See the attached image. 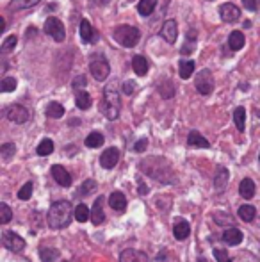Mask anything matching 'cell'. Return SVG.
I'll list each match as a JSON object with an SVG mask.
<instances>
[{
  "label": "cell",
  "mask_w": 260,
  "mask_h": 262,
  "mask_svg": "<svg viewBox=\"0 0 260 262\" xmlns=\"http://www.w3.org/2000/svg\"><path fill=\"white\" fill-rule=\"evenodd\" d=\"M73 212H75V214H73V216H75V220L80 221V223H86V221L91 217V212H89V209H87L86 204H79Z\"/></svg>",
  "instance_id": "35"
},
{
  "label": "cell",
  "mask_w": 260,
  "mask_h": 262,
  "mask_svg": "<svg viewBox=\"0 0 260 262\" xmlns=\"http://www.w3.org/2000/svg\"><path fill=\"white\" fill-rule=\"evenodd\" d=\"M239 193L243 198H246V200H251V198L255 196V182L251 179H243V182H241L239 186Z\"/></svg>",
  "instance_id": "24"
},
{
  "label": "cell",
  "mask_w": 260,
  "mask_h": 262,
  "mask_svg": "<svg viewBox=\"0 0 260 262\" xmlns=\"http://www.w3.org/2000/svg\"><path fill=\"white\" fill-rule=\"evenodd\" d=\"M155 6H157V0H141L137 6V11L141 16H150L155 11Z\"/></svg>",
  "instance_id": "32"
},
{
  "label": "cell",
  "mask_w": 260,
  "mask_h": 262,
  "mask_svg": "<svg viewBox=\"0 0 260 262\" xmlns=\"http://www.w3.org/2000/svg\"><path fill=\"white\" fill-rule=\"evenodd\" d=\"M137 186H139L137 193L141 194V196H145V194H148V186H146L145 182H141V180H139V182H137Z\"/></svg>",
  "instance_id": "50"
},
{
  "label": "cell",
  "mask_w": 260,
  "mask_h": 262,
  "mask_svg": "<svg viewBox=\"0 0 260 262\" xmlns=\"http://www.w3.org/2000/svg\"><path fill=\"white\" fill-rule=\"evenodd\" d=\"M214 221L218 225H221V227L235 228V227H233V225H235V221H233V217L230 216L228 212H214Z\"/></svg>",
  "instance_id": "34"
},
{
  "label": "cell",
  "mask_w": 260,
  "mask_h": 262,
  "mask_svg": "<svg viewBox=\"0 0 260 262\" xmlns=\"http://www.w3.org/2000/svg\"><path fill=\"white\" fill-rule=\"evenodd\" d=\"M228 169L225 168V166H218V169H216V175H214V187L218 189V193H223V191L226 189V186H228Z\"/></svg>",
  "instance_id": "14"
},
{
  "label": "cell",
  "mask_w": 260,
  "mask_h": 262,
  "mask_svg": "<svg viewBox=\"0 0 260 262\" xmlns=\"http://www.w3.org/2000/svg\"><path fill=\"white\" fill-rule=\"evenodd\" d=\"M195 45H196V31H191L189 32V38H187V43L182 47V54H191L195 50Z\"/></svg>",
  "instance_id": "42"
},
{
  "label": "cell",
  "mask_w": 260,
  "mask_h": 262,
  "mask_svg": "<svg viewBox=\"0 0 260 262\" xmlns=\"http://www.w3.org/2000/svg\"><path fill=\"white\" fill-rule=\"evenodd\" d=\"M223 241L230 246H237L239 243H243V232L237 230V228H226L223 232Z\"/></svg>",
  "instance_id": "18"
},
{
  "label": "cell",
  "mask_w": 260,
  "mask_h": 262,
  "mask_svg": "<svg viewBox=\"0 0 260 262\" xmlns=\"http://www.w3.org/2000/svg\"><path fill=\"white\" fill-rule=\"evenodd\" d=\"M193 72H195V62L193 61L182 59V61L178 62V75H180V79H189V77L193 75Z\"/></svg>",
  "instance_id": "25"
},
{
  "label": "cell",
  "mask_w": 260,
  "mask_h": 262,
  "mask_svg": "<svg viewBox=\"0 0 260 262\" xmlns=\"http://www.w3.org/2000/svg\"><path fill=\"white\" fill-rule=\"evenodd\" d=\"M243 6L248 11H257V0H243Z\"/></svg>",
  "instance_id": "49"
},
{
  "label": "cell",
  "mask_w": 260,
  "mask_h": 262,
  "mask_svg": "<svg viewBox=\"0 0 260 262\" xmlns=\"http://www.w3.org/2000/svg\"><path fill=\"white\" fill-rule=\"evenodd\" d=\"M14 154H16V146H14L13 143H6V145L0 146V157H2L4 161H11V159L14 157Z\"/></svg>",
  "instance_id": "38"
},
{
  "label": "cell",
  "mask_w": 260,
  "mask_h": 262,
  "mask_svg": "<svg viewBox=\"0 0 260 262\" xmlns=\"http://www.w3.org/2000/svg\"><path fill=\"white\" fill-rule=\"evenodd\" d=\"M198 262H207V259H203V257H201V259H198Z\"/></svg>",
  "instance_id": "52"
},
{
  "label": "cell",
  "mask_w": 260,
  "mask_h": 262,
  "mask_svg": "<svg viewBox=\"0 0 260 262\" xmlns=\"http://www.w3.org/2000/svg\"><path fill=\"white\" fill-rule=\"evenodd\" d=\"M135 91V86L132 80H127V82H123V93L125 95H132Z\"/></svg>",
  "instance_id": "48"
},
{
  "label": "cell",
  "mask_w": 260,
  "mask_h": 262,
  "mask_svg": "<svg viewBox=\"0 0 260 262\" xmlns=\"http://www.w3.org/2000/svg\"><path fill=\"white\" fill-rule=\"evenodd\" d=\"M146 146H148V139H139V141L134 145V152H137V154L145 152Z\"/></svg>",
  "instance_id": "47"
},
{
  "label": "cell",
  "mask_w": 260,
  "mask_h": 262,
  "mask_svg": "<svg viewBox=\"0 0 260 262\" xmlns=\"http://www.w3.org/2000/svg\"><path fill=\"white\" fill-rule=\"evenodd\" d=\"M72 204L66 200H59L56 204H52V207L49 210V216H46V221H49V227L54 228V230H59V228H66L69 223H72Z\"/></svg>",
  "instance_id": "2"
},
{
  "label": "cell",
  "mask_w": 260,
  "mask_h": 262,
  "mask_svg": "<svg viewBox=\"0 0 260 262\" xmlns=\"http://www.w3.org/2000/svg\"><path fill=\"white\" fill-rule=\"evenodd\" d=\"M112 36H114L116 43H120V45L125 47V49L135 47L139 43V39H141L139 29L132 27V25H118V27L114 29V32H112Z\"/></svg>",
  "instance_id": "4"
},
{
  "label": "cell",
  "mask_w": 260,
  "mask_h": 262,
  "mask_svg": "<svg viewBox=\"0 0 260 262\" xmlns=\"http://www.w3.org/2000/svg\"><path fill=\"white\" fill-rule=\"evenodd\" d=\"M104 134L102 132H91L89 136L86 138V146L87 148H98V146L104 145Z\"/></svg>",
  "instance_id": "31"
},
{
  "label": "cell",
  "mask_w": 260,
  "mask_h": 262,
  "mask_svg": "<svg viewBox=\"0 0 260 262\" xmlns=\"http://www.w3.org/2000/svg\"><path fill=\"white\" fill-rule=\"evenodd\" d=\"M120 262H148V255L134 248H127L120 255Z\"/></svg>",
  "instance_id": "15"
},
{
  "label": "cell",
  "mask_w": 260,
  "mask_h": 262,
  "mask_svg": "<svg viewBox=\"0 0 260 262\" xmlns=\"http://www.w3.org/2000/svg\"><path fill=\"white\" fill-rule=\"evenodd\" d=\"M237 214H239V217L243 221L250 223V221H253V217H255V214H257V210H255L253 205H243V207H239V210H237Z\"/></svg>",
  "instance_id": "36"
},
{
  "label": "cell",
  "mask_w": 260,
  "mask_h": 262,
  "mask_svg": "<svg viewBox=\"0 0 260 262\" xmlns=\"http://www.w3.org/2000/svg\"><path fill=\"white\" fill-rule=\"evenodd\" d=\"M16 43H18V38H16V36H14V34H13V36H7V38L2 41V47H0L2 54H7V52H11V50H14Z\"/></svg>",
  "instance_id": "40"
},
{
  "label": "cell",
  "mask_w": 260,
  "mask_h": 262,
  "mask_svg": "<svg viewBox=\"0 0 260 262\" xmlns=\"http://www.w3.org/2000/svg\"><path fill=\"white\" fill-rule=\"evenodd\" d=\"M258 161H260V156H258Z\"/></svg>",
  "instance_id": "53"
},
{
  "label": "cell",
  "mask_w": 260,
  "mask_h": 262,
  "mask_svg": "<svg viewBox=\"0 0 260 262\" xmlns=\"http://www.w3.org/2000/svg\"><path fill=\"white\" fill-rule=\"evenodd\" d=\"M6 118L13 123H27L31 114H29V109H25L23 105L20 104H14V105H9L6 109Z\"/></svg>",
  "instance_id": "8"
},
{
  "label": "cell",
  "mask_w": 260,
  "mask_h": 262,
  "mask_svg": "<svg viewBox=\"0 0 260 262\" xmlns=\"http://www.w3.org/2000/svg\"><path fill=\"white\" fill-rule=\"evenodd\" d=\"M233 121H235V127L239 132H244V127H246V109L244 107H237L233 111Z\"/></svg>",
  "instance_id": "26"
},
{
  "label": "cell",
  "mask_w": 260,
  "mask_h": 262,
  "mask_svg": "<svg viewBox=\"0 0 260 262\" xmlns=\"http://www.w3.org/2000/svg\"><path fill=\"white\" fill-rule=\"evenodd\" d=\"M39 257L43 262H56L59 257V252L56 248H50V246H41L39 248Z\"/></svg>",
  "instance_id": "28"
},
{
  "label": "cell",
  "mask_w": 260,
  "mask_h": 262,
  "mask_svg": "<svg viewBox=\"0 0 260 262\" xmlns=\"http://www.w3.org/2000/svg\"><path fill=\"white\" fill-rule=\"evenodd\" d=\"M104 198H97V202H94L93 205V210H91V221H93L94 225H102L105 221V212H104Z\"/></svg>",
  "instance_id": "17"
},
{
  "label": "cell",
  "mask_w": 260,
  "mask_h": 262,
  "mask_svg": "<svg viewBox=\"0 0 260 262\" xmlns=\"http://www.w3.org/2000/svg\"><path fill=\"white\" fill-rule=\"evenodd\" d=\"M18 86L16 79L14 77H6V79H2V82H0V91L2 93H9V91H14Z\"/></svg>",
  "instance_id": "39"
},
{
  "label": "cell",
  "mask_w": 260,
  "mask_h": 262,
  "mask_svg": "<svg viewBox=\"0 0 260 262\" xmlns=\"http://www.w3.org/2000/svg\"><path fill=\"white\" fill-rule=\"evenodd\" d=\"M159 93H160V97L162 98H166V100H170V98H173L175 97V86H173V82L171 80H162L160 82V86H159Z\"/></svg>",
  "instance_id": "33"
},
{
  "label": "cell",
  "mask_w": 260,
  "mask_h": 262,
  "mask_svg": "<svg viewBox=\"0 0 260 262\" xmlns=\"http://www.w3.org/2000/svg\"><path fill=\"white\" fill-rule=\"evenodd\" d=\"M189 234H191V227H189L187 221H178V223L173 227V235H175V239H178V241L187 239Z\"/></svg>",
  "instance_id": "22"
},
{
  "label": "cell",
  "mask_w": 260,
  "mask_h": 262,
  "mask_svg": "<svg viewBox=\"0 0 260 262\" xmlns=\"http://www.w3.org/2000/svg\"><path fill=\"white\" fill-rule=\"evenodd\" d=\"M2 245L11 252H21L25 248V239H21L18 234H14L13 230H6L2 234Z\"/></svg>",
  "instance_id": "9"
},
{
  "label": "cell",
  "mask_w": 260,
  "mask_h": 262,
  "mask_svg": "<svg viewBox=\"0 0 260 262\" xmlns=\"http://www.w3.org/2000/svg\"><path fill=\"white\" fill-rule=\"evenodd\" d=\"M32 189H34V187H32V182H27L20 191H18V198H20V200H29V198L32 196Z\"/></svg>",
  "instance_id": "44"
},
{
  "label": "cell",
  "mask_w": 260,
  "mask_h": 262,
  "mask_svg": "<svg viewBox=\"0 0 260 262\" xmlns=\"http://www.w3.org/2000/svg\"><path fill=\"white\" fill-rule=\"evenodd\" d=\"M80 38H82L84 43H87V45H93V43H97V32L93 31V25L89 24L87 20H82L80 21Z\"/></svg>",
  "instance_id": "16"
},
{
  "label": "cell",
  "mask_w": 260,
  "mask_h": 262,
  "mask_svg": "<svg viewBox=\"0 0 260 262\" xmlns=\"http://www.w3.org/2000/svg\"><path fill=\"white\" fill-rule=\"evenodd\" d=\"M41 0H11L9 2V9L11 11H20V9H29V7H34Z\"/></svg>",
  "instance_id": "27"
},
{
  "label": "cell",
  "mask_w": 260,
  "mask_h": 262,
  "mask_svg": "<svg viewBox=\"0 0 260 262\" xmlns=\"http://www.w3.org/2000/svg\"><path fill=\"white\" fill-rule=\"evenodd\" d=\"M87 86V79H86V75H79V77H75L73 79V82H72V88L73 90L79 93L80 90H84V88Z\"/></svg>",
  "instance_id": "45"
},
{
  "label": "cell",
  "mask_w": 260,
  "mask_h": 262,
  "mask_svg": "<svg viewBox=\"0 0 260 262\" xmlns=\"http://www.w3.org/2000/svg\"><path fill=\"white\" fill-rule=\"evenodd\" d=\"M120 161V150L118 148H107L100 156V164L105 169H112Z\"/></svg>",
  "instance_id": "13"
},
{
  "label": "cell",
  "mask_w": 260,
  "mask_h": 262,
  "mask_svg": "<svg viewBox=\"0 0 260 262\" xmlns=\"http://www.w3.org/2000/svg\"><path fill=\"white\" fill-rule=\"evenodd\" d=\"M244 43H246V39H244V36L241 31H233L232 34L228 36V47H230V50H233V52L243 49Z\"/></svg>",
  "instance_id": "21"
},
{
  "label": "cell",
  "mask_w": 260,
  "mask_h": 262,
  "mask_svg": "<svg viewBox=\"0 0 260 262\" xmlns=\"http://www.w3.org/2000/svg\"><path fill=\"white\" fill-rule=\"evenodd\" d=\"M160 36H162L164 39H166L168 43H171L173 45L175 41H177L178 38V25L175 20H168L164 21L162 29H160Z\"/></svg>",
  "instance_id": "12"
},
{
  "label": "cell",
  "mask_w": 260,
  "mask_h": 262,
  "mask_svg": "<svg viewBox=\"0 0 260 262\" xmlns=\"http://www.w3.org/2000/svg\"><path fill=\"white\" fill-rule=\"evenodd\" d=\"M50 171H52L54 180H56V182L59 184V186H63V187H69V186H72V175H69L68 169H66L64 166L54 164Z\"/></svg>",
  "instance_id": "11"
},
{
  "label": "cell",
  "mask_w": 260,
  "mask_h": 262,
  "mask_svg": "<svg viewBox=\"0 0 260 262\" xmlns=\"http://www.w3.org/2000/svg\"><path fill=\"white\" fill-rule=\"evenodd\" d=\"M94 189H97V182H94L93 179H89V180H86L82 186H80L79 194H80V196H87V194H91Z\"/></svg>",
  "instance_id": "43"
},
{
  "label": "cell",
  "mask_w": 260,
  "mask_h": 262,
  "mask_svg": "<svg viewBox=\"0 0 260 262\" xmlns=\"http://www.w3.org/2000/svg\"><path fill=\"white\" fill-rule=\"evenodd\" d=\"M219 16H221V20L226 21V24H233V21H237L241 18V9L235 4L226 2L219 7Z\"/></svg>",
  "instance_id": "10"
},
{
  "label": "cell",
  "mask_w": 260,
  "mask_h": 262,
  "mask_svg": "<svg viewBox=\"0 0 260 262\" xmlns=\"http://www.w3.org/2000/svg\"><path fill=\"white\" fill-rule=\"evenodd\" d=\"M13 217V210L7 204H0V223L2 225H7Z\"/></svg>",
  "instance_id": "41"
},
{
  "label": "cell",
  "mask_w": 260,
  "mask_h": 262,
  "mask_svg": "<svg viewBox=\"0 0 260 262\" xmlns=\"http://www.w3.org/2000/svg\"><path fill=\"white\" fill-rule=\"evenodd\" d=\"M38 156H41V157H46V156H50V154L54 152V143H52V139H43L41 143L38 145Z\"/></svg>",
  "instance_id": "37"
},
{
  "label": "cell",
  "mask_w": 260,
  "mask_h": 262,
  "mask_svg": "<svg viewBox=\"0 0 260 262\" xmlns=\"http://www.w3.org/2000/svg\"><path fill=\"white\" fill-rule=\"evenodd\" d=\"M109 205H111L114 210H125L127 207V198H125V194L123 193H120V191H114V193L109 196Z\"/></svg>",
  "instance_id": "20"
},
{
  "label": "cell",
  "mask_w": 260,
  "mask_h": 262,
  "mask_svg": "<svg viewBox=\"0 0 260 262\" xmlns=\"http://www.w3.org/2000/svg\"><path fill=\"white\" fill-rule=\"evenodd\" d=\"M214 257L218 259V262H232V259L228 257V253L221 248H214Z\"/></svg>",
  "instance_id": "46"
},
{
  "label": "cell",
  "mask_w": 260,
  "mask_h": 262,
  "mask_svg": "<svg viewBox=\"0 0 260 262\" xmlns=\"http://www.w3.org/2000/svg\"><path fill=\"white\" fill-rule=\"evenodd\" d=\"M120 109H122V100H120V93L112 84H109L104 90V98H102L100 111L107 120H116L120 116Z\"/></svg>",
  "instance_id": "3"
},
{
  "label": "cell",
  "mask_w": 260,
  "mask_h": 262,
  "mask_svg": "<svg viewBox=\"0 0 260 262\" xmlns=\"http://www.w3.org/2000/svg\"><path fill=\"white\" fill-rule=\"evenodd\" d=\"M139 168H141L146 175H150L152 179L159 180V182H162V184H170V182H173V179H175L173 168H171L170 162L162 157L145 159V161L139 164Z\"/></svg>",
  "instance_id": "1"
},
{
  "label": "cell",
  "mask_w": 260,
  "mask_h": 262,
  "mask_svg": "<svg viewBox=\"0 0 260 262\" xmlns=\"http://www.w3.org/2000/svg\"><path fill=\"white\" fill-rule=\"evenodd\" d=\"M6 27H7V25H6V20H4V18H0V32L6 31Z\"/></svg>",
  "instance_id": "51"
},
{
  "label": "cell",
  "mask_w": 260,
  "mask_h": 262,
  "mask_svg": "<svg viewBox=\"0 0 260 262\" xmlns=\"http://www.w3.org/2000/svg\"><path fill=\"white\" fill-rule=\"evenodd\" d=\"M89 72L91 75H93L94 80H98V82H102V80H105L109 77V73H111V66H109V61L105 59L104 54H93L89 57Z\"/></svg>",
  "instance_id": "5"
},
{
  "label": "cell",
  "mask_w": 260,
  "mask_h": 262,
  "mask_svg": "<svg viewBox=\"0 0 260 262\" xmlns=\"http://www.w3.org/2000/svg\"><path fill=\"white\" fill-rule=\"evenodd\" d=\"M75 104H77L79 109H82V111L89 109L91 104H93V100H91V95L86 93V91H79V93H77V97H75Z\"/></svg>",
  "instance_id": "29"
},
{
  "label": "cell",
  "mask_w": 260,
  "mask_h": 262,
  "mask_svg": "<svg viewBox=\"0 0 260 262\" xmlns=\"http://www.w3.org/2000/svg\"><path fill=\"white\" fill-rule=\"evenodd\" d=\"M187 145L193 146V148H208V146H210V143H208L207 139L200 134V132L191 130V132H189V136H187Z\"/></svg>",
  "instance_id": "19"
},
{
  "label": "cell",
  "mask_w": 260,
  "mask_h": 262,
  "mask_svg": "<svg viewBox=\"0 0 260 262\" xmlns=\"http://www.w3.org/2000/svg\"><path fill=\"white\" fill-rule=\"evenodd\" d=\"M132 68H134L135 75L143 77L148 73V61H146L143 55H134V59H132Z\"/></svg>",
  "instance_id": "23"
},
{
  "label": "cell",
  "mask_w": 260,
  "mask_h": 262,
  "mask_svg": "<svg viewBox=\"0 0 260 262\" xmlns=\"http://www.w3.org/2000/svg\"><path fill=\"white\" fill-rule=\"evenodd\" d=\"M45 32L50 36V38L54 39V41H57V43L64 41V38H66L64 25L61 24V20H59V18H56V16L46 18V21H45Z\"/></svg>",
  "instance_id": "6"
},
{
  "label": "cell",
  "mask_w": 260,
  "mask_h": 262,
  "mask_svg": "<svg viewBox=\"0 0 260 262\" xmlns=\"http://www.w3.org/2000/svg\"><path fill=\"white\" fill-rule=\"evenodd\" d=\"M46 116L52 118V120H57V118H63L64 116V107L57 102H50L46 105Z\"/></svg>",
  "instance_id": "30"
},
{
  "label": "cell",
  "mask_w": 260,
  "mask_h": 262,
  "mask_svg": "<svg viewBox=\"0 0 260 262\" xmlns=\"http://www.w3.org/2000/svg\"><path fill=\"white\" fill-rule=\"evenodd\" d=\"M196 90L201 95H210L214 91V77H212L210 70H201L200 75L196 77Z\"/></svg>",
  "instance_id": "7"
}]
</instances>
